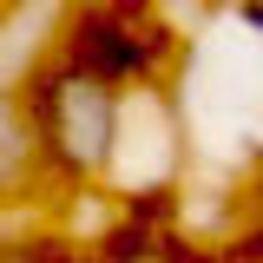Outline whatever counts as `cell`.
I'll return each instance as SVG.
<instances>
[{
  "instance_id": "cell-1",
  "label": "cell",
  "mask_w": 263,
  "mask_h": 263,
  "mask_svg": "<svg viewBox=\"0 0 263 263\" xmlns=\"http://www.w3.org/2000/svg\"><path fill=\"white\" fill-rule=\"evenodd\" d=\"M40 138L53 145V158L66 171H105L119 152V92L112 79L92 66L60 72L40 92Z\"/></svg>"
},
{
  "instance_id": "cell-2",
  "label": "cell",
  "mask_w": 263,
  "mask_h": 263,
  "mask_svg": "<svg viewBox=\"0 0 263 263\" xmlns=\"http://www.w3.org/2000/svg\"><path fill=\"white\" fill-rule=\"evenodd\" d=\"M33 152H40V119H27L13 99L0 92V191L20 184V171L33 164Z\"/></svg>"
},
{
  "instance_id": "cell-4",
  "label": "cell",
  "mask_w": 263,
  "mask_h": 263,
  "mask_svg": "<svg viewBox=\"0 0 263 263\" xmlns=\"http://www.w3.org/2000/svg\"><path fill=\"white\" fill-rule=\"evenodd\" d=\"M132 263H158V257H132Z\"/></svg>"
},
{
  "instance_id": "cell-3",
  "label": "cell",
  "mask_w": 263,
  "mask_h": 263,
  "mask_svg": "<svg viewBox=\"0 0 263 263\" xmlns=\"http://www.w3.org/2000/svg\"><path fill=\"white\" fill-rule=\"evenodd\" d=\"M79 66H92V72H105V79H132V72L145 66V53H138L119 27H92V33H86V60H79Z\"/></svg>"
}]
</instances>
